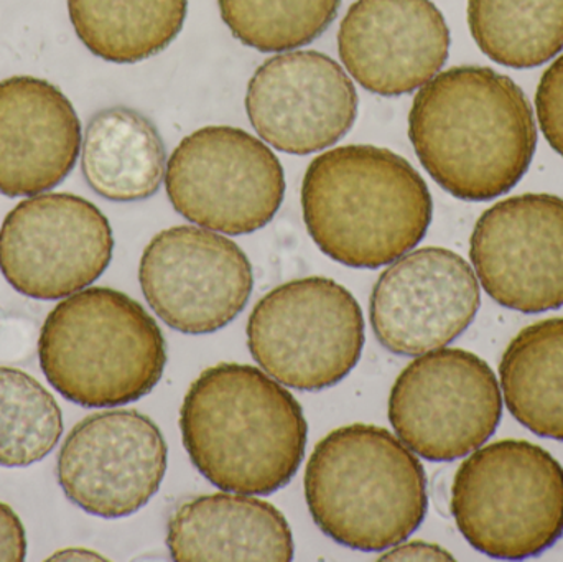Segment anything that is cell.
<instances>
[{
    "mask_svg": "<svg viewBox=\"0 0 563 562\" xmlns=\"http://www.w3.org/2000/svg\"><path fill=\"white\" fill-rule=\"evenodd\" d=\"M492 366L462 349H437L397 376L389 421L400 441L430 462H453L486 444L501 422Z\"/></svg>",
    "mask_w": 563,
    "mask_h": 562,
    "instance_id": "9c48e42d",
    "label": "cell"
},
{
    "mask_svg": "<svg viewBox=\"0 0 563 562\" xmlns=\"http://www.w3.org/2000/svg\"><path fill=\"white\" fill-rule=\"evenodd\" d=\"M452 515L465 540L495 560H528L563 537V469L518 439L476 449L456 471Z\"/></svg>",
    "mask_w": 563,
    "mask_h": 562,
    "instance_id": "8992f818",
    "label": "cell"
},
{
    "mask_svg": "<svg viewBox=\"0 0 563 562\" xmlns=\"http://www.w3.org/2000/svg\"><path fill=\"white\" fill-rule=\"evenodd\" d=\"M308 234L321 253L377 269L412 251L432 223V195L396 152L343 145L311 161L301 184Z\"/></svg>",
    "mask_w": 563,
    "mask_h": 562,
    "instance_id": "3957f363",
    "label": "cell"
},
{
    "mask_svg": "<svg viewBox=\"0 0 563 562\" xmlns=\"http://www.w3.org/2000/svg\"><path fill=\"white\" fill-rule=\"evenodd\" d=\"M470 257L483 289L499 306L525 313L563 306V198L526 194L479 217Z\"/></svg>",
    "mask_w": 563,
    "mask_h": 562,
    "instance_id": "4fadbf2b",
    "label": "cell"
},
{
    "mask_svg": "<svg viewBox=\"0 0 563 562\" xmlns=\"http://www.w3.org/2000/svg\"><path fill=\"white\" fill-rule=\"evenodd\" d=\"M536 111L542 134L563 157V55L545 69L539 81Z\"/></svg>",
    "mask_w": 563,
    "mask_h": 562,
    "instance_id": "d4e9b609",
    "label": "cell"
},
{
    "mask_svg": "<svg viewBox=\"0 0 563 562\" xmlns=\"http://www.w3.org/2000/svg\"><path fill=\"white\" fill-rule=\"evenodd\" d=\"M43 375L82 408L147 396L164 376L167 345L154 317L128 294L89 287L62 300L38 339Z\"/></svg>",
    "mask_w": 563,
    "mask_h": 562,
    "instance_id": "5b68a950",
    "label": "cell"
},
{
    "mask_svg": "<svg viewBox=\"0 0 563 562\" xmlns=\"http://www.w3.org/2000/svg\"><path fill=\"white\" fill-rule=\"evenodd\" d=\"M409 137L430 177L455 198L508 194L531 167L538 128L525 91L485 66H455L422 86Z\"/></svg>",
    "mask_w": 563,
    "mask_h": 562,
    "instance_id": "6da1fadb",
    "label": "cell"
},
{
    "mask_svg": "<svg viewBox=\"0 0 563 562\" xmlns=\"http://www.w3.org/2000/svg\"><path fill=\"white\" fill-rule=\"evenodd\" d=\"M111 224L73 194L20 201L0 228V273L23 296L56 300L91 286L112 260Z\"/></svg>",
    "mask_w": 563,
    "mask_h": 562,
    "instance_id": "30bf717a",
    "label": "cell"
},
{
    "mask_svg": "<svg viewBox=\"0 0 563 562\" xmlns=\"http://www.w3.org/2000/svg\"><path fill=\"white\" fill-rule=\"evenodd\" d=\"M175 561L294 560V537L274 505L244 494L191 498L168 521Z\"/></svg>",
    "mask_w": 563,
    "mask_h": 562,
    "instance_id": "ac0fdd59",
    "label": "cell"
},
{
    "mask_svg": "<svg viewBox=\"0 0 563 562\" xmlns=\"http://www.w3.org/2000/svg\"><path fill=\"white\" fill-rule=\"evenodd\" d=\"M246 111L261 139L277 151L313 154L353 128L357 92L346 71L324 53H280L251 78Z\"/></svg>",
    "mask_w": 563,
    "mask_h": 562,
    "instance_id": "9a60e30c",
    "label": "cell"
},
{
    "mask_svg": "<svg viewBox=\"0 0 563 562\" xmlns=\"http://www.w3.org/2000/svg\"><path fill=\"white\" fill-rule=\"evenodd\" d=\"M165 164L161 134L134 109H102L82 135V175L106 200L128 203L151 198L164 181Z\"/></svg>",
    "mask_w": 563,
    "mask_h": 562,
    "instance_id": "d6986e66",
    "label": "cell"
},
{
    "mask_svg": "<svg viewBox=\"0 0 563 562\" xmlns=\"http://www.w3.org/2000/svg\"><path fill=\"white\" fill-rule=\"evenodd\" d=\"M187 10L188 0H68L82 45L121 65L164 52L184 29Z\"/></svg>",
    "mask_w": 563,
    "mask_h": 562,
    "instance_id": "44dd1931",
    "label": "cell"
},
{
    "mask_svg": "<svg viewBox=\"0 0 563 562\" xmlns=\"http://www.w3.org/2000/svg\"><path fill=\"white\" fill-rule=\"evenodd\" d=\"M63 434V415L52 393L22 370L0 368V465L43 461Z\"/></svg>",
    "mask_w": 563,
    "mask_h": 562,
    "instance_id": "603a6c76",
    "label": "cell"
},
{
    "mask_svg": "<svg viewBox=\"0 0 563 562\" xmlns=\"http://www.w3.org/2000/svg\"><path fill=\"white\" fill-rule=\"evenodd\" d=\"M165 185L181 217L231 236L269 224L285 195L277 155L231 125H208L187 135L167 162Z\"/></svg>",
    "mask_w": 563,
    "mask_h": 562,
    "instance_id": "ba28073f",
    "label": "cell"
},
{
    "mask_svg": "<svg viewBox=\"0 0 563 562\" xmlns=\"http://www.w3.org/2000/svg\"><path fill=\"white\" fill-rule=\"evenodd\" d=\"M234 38L263 53L308 45L327 32L341 0H218Z\"/></svg>",
    "mask_w": 563,
    "mask_h": 562,
    "instance_id": "cb8c5ba5",
    "label": "cell"
},
{
    "mask_svg": "<svg viewBox=\"0 0 563 562\" xmlns=\"http://www.w3.org/2000/svg\"><path fill=\"white\" fill-rule=\"evenodd\" d=\"M303 484L317 527L357 551L402 543L429 508L419 459L377 426H343L324 436L308 459Z\"/></svg>",
    "mask_w": 563,
    "mask_h": 562,
    "instance_id": "277c9868",
    "label": "cell"
},
{
    "mask_svg": "<svg viewBox=\"0 0 563 562\" xmlns=\"http://www.w3.org/2000/svg\"><path fill=\"white\" fill-rule=\"evenodd\" d=\"M338 52L364 89L396 98L439 75L450 30L430 0H356L341 22Z\"/></svg>",
    "mask_w": 563,
    "mask_h": 562,
    "instance_id": "2e32d148",
    "label": "cell"
},
{
    "mask_svg": "<svg viewBox=\"0 0 563 562\" xmlns=\"http://www.w3.org/2000/svg\"><path fill=\"white\" fill-rule=\"evenodd\" d=\"M81 141V122L62 89L35 76L0 81V194L55 188L75 168Z\"/></svg>",
    "mask_w": 563,
    "mask_h": 562,
    "instance_id": "e0dca14e",
    "label": "cell"
},
{
    "mask_svg": "<svg viewBox=\"0 0 563 562\" xmlns=\"http://www.w3.org/2000/svg\"><path fill=\"white\" fill-rule=\"evenodd\" d=\"M167 442L134 409L96 412L59 449V485L69 502L99 518L131 517L157 494L167 472Z\"/></svg>",
    "mask_w": 563,
    "mask_h": 562,
    "instance_id": "7c38bea8",
    "label": "cell"
},
{
    "mask_svg": "<svg viewBox=\"0 0 563 562\" xmlns=\"http://www.w3.org/2000/svg\"><path fill=\"white\" fill-rule=\"evenodd\" d=\"M145 300L181 333H213L233 322L250 300L253 266L230 238L175 227L152 238L139 266Z\"/></svg>",
    "mask_w": 563,
    "mask_h": 562,
    "instance_id": "8fae6325",
    "label": "cell"
},
{
    "mask_svg": "<svg viewBox=\"0 0 563 562\" xmlns=\"http://www.w3.org/2000/svg\"><path fill=\"white\" fill-rule=\"evenodd\" d=\"M247 345L267 375L288 388L320 392L360 362L364 319L353 294L328 277L282 284L254 307Z\"/></svg>",
    "mask_w": 563,
    "mask_h": 562,
    "instance_id": "52a82bcc",
    "label": "cell"
},
{
    "mask_svg": "<svg viewBox=\"0 0 563 562\" xmlns=\"http://www.w3.org/2000/svg\"><path fill=\"white\" fill-rule=\"evenodd\" d=\"M476 45L509 68L544 65L563 48V0H468Z\"/></svg>",
    "mask_w": 563,
    "mask_h": 562,
    "instance_id": "7402d4cb",
    "label": "cell"
},
{
    "mask_svg": "<svg viewBox=\"0 0 563 562\" xmlns=\"http://www.w3.org/2000/svg\"><path fill=\"white\" fill-rule=\"evenodd\" d=\"M479 306L473 267L445 247H422L380 274L371 294V326L394 355H423L459 339Z\"/></svg>",
    "mask_w": 563,
    "mask_h": 562,
    "instance_id": "5bb4252c",
    "label": "cell"
},
{
    "mask_svg": "<svg viewBox=\"0 0 563 562\" xmlns=\"http://www.w3.org/2000/svg\"><path fill=\"white\" fill-rule=\"evenodd\" d=\"M181 439L195 467L224 492L271 495L303 461L308 426L297 399L263 370L220 363L188 389Z\"/></svg>",
    "mask_w": 563,
    "mask_h": 562,
    "instance_id": "7a4b0ae2",
    "label": "cell"
},
{
    "mask_svg": "<svg viewBox=\"0 0 563 562\" xmlns=\"http://www.w3.org/2000/svg\"><path fill=\"white\" fill-rule=\"evenodd\" d=\"M104 561V558L99 557L95 551L85 550V548H68V550L58 551V553L53 554L49 558V561Z\"/></svg>",
    "mask_w": 563,
    "mask_h": 562,
    "instance_id": "83f0119b",
    "label": "cell"
},
{
    "mask_svg": "<svg viewBox=\"0 0 563 562\" xmlns=\"http://www.w3.org/2000/svg\"><path fill=\"white\" fill-rule=\"evenodd\" d=\"M501 393L516 421L563 441V317L522 329L499 363Z\"/></svg>",
    "mask_w": 563,
    "mask_h": 562,
    "instance_id": "ffe728a7",
    "label": "cell"
},
{
    "mask_svg": "<svg viewBox=\"0 0 563 562\" xmlns=\"http://www.w3.org/2000/svg\"><path fill=\"white\" fill-rule=\"evenodd\" d=\"M25 558V528L19 515L0 502V561L22 562Z\"/></svg>",
    "mask_w": 563,
    "mask_h": 562,
    "instance_id": "484cf974",
    "label": "cell"
},
{
    "mask_svg": "<svg viewBox=\"0 0 563 562\" xmlns=\"http://www.w3.org/2000/svg\"><path fill=\"white\" fill-rule=\"evenodd\" d=\"M380 561H453L455 558L439 544L426 541L397 543L379 558Z\"/></svg>",
    "mask_w": 563,
    "mask_h": 562,
    "instance_id": "4316f807",
    "label": "cell"
}]
</instances>
